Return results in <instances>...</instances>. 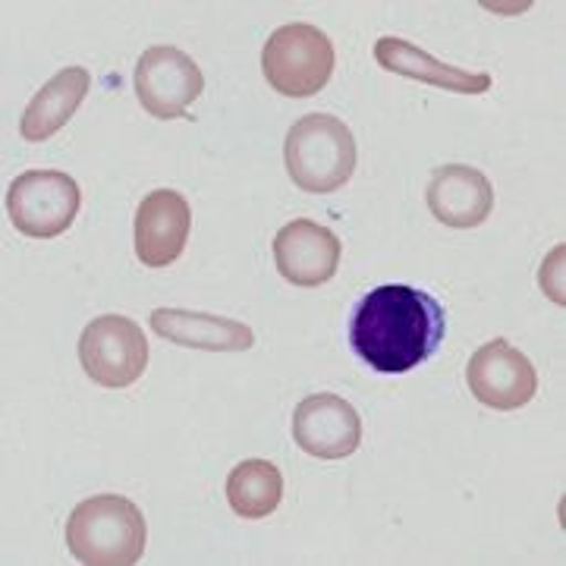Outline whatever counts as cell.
Masks as SVG:
<instances>
[{"label":"cell","mask_w":566,"mask_h":566,"mask_svg":"<svg viewBox=\"0 0 566 566\" xmlns=\"http://www.w3.org/2000/svg\"><path fill=\"white\" fill-rule=\"evenodd\" d=\"M444 305L409 283L368 290L349 315V349L378 375H406L424 365L444 344Z\"/></svg>","instance_id":"1"},{"label":"cell","mask_w":566,"mask_h":566,"mask_svg":"<svg viewBox=\"0 0 566 566\" xmlns=\"http://www.w3.org/2000/svg\"><path fill=\"white\" fill-rule=\"evenodd\" d=\"M145 516L123 494L82 501L66 523V547L85 566H136L145 554Z\"/></svg>","instance_id":"2"},{"label":"cell","mask_w":566,"mask_h":566,"mask_svg":"<svg viewBox=\"0 0 566 566\" xmlns=\"http://www.w3.org/2000/svg\"><path fill=\"white\" fill-rule=\"evenodd\" d=\"M356 139L349 126L331 114H308L286 133V174L303 192L327 196L344 189L356 170Z\"/></svg>","instance_id":"3"},{"label":"cell","mask_w":566,"mask_h":566,"mask_svg":"<svg viewBox=\"0 0 566 566\" xmlns=\"http://www.w3.org/2000/svg\"><path fill=\"white\" fill-rule=\"evenodd\" d=\"M334 41L318 25L290 22L271 32L262 48V73L283 98H312L334 76Z\"/></svg>","instance_id":"4"},{"label":"cell","mask_w":566,"mask_h":566,"mask_svg":"<svg viewBox=\"0 0 566 566\" xmlns=\"http://www.w3.org/2000/svg\"><path fill=\"white\" fill-rule=\"evenodd\" d=\"M82 208L80 182L61 170H25L10 182L7 211L22 237L54 240L66 233Z\"/></svg>","instance_id":"5"},{"label":"cell","mask_w":566,"mask_h":566,"mask_svg":"<svg viewBox=\"0 0 566 566\" xmlns=\"http://www.w3.org/2000/svg\"><path fill=\"white\" fill-rule=\"evenodd\" d=\"M82 371L102 387L136 385L148 365V340L142 327L126 315H102L82 331Z\"/></svg>","instance_id":"6"},{"label":"cell","mask_w":566,"mask_h":566,"mask_svg":"<svg viewBox=\"0 0 566 566\" xmlns=\"http://www.w3.org/2000/svg\"><path fill=\"white\" fill-rule=\"evenodd\" d=\"M202 92V70L180 48L155 44L136 63V98L158 120L182 117Z\"/></svg>","instance_id":"7"},{"label":"cell","mask_w":566,"mask_h":566,"mask_svg":"<svg viewBox=\"0 0 566 566\" xmlns=\"http://www.w3.org/2000/svg\"><path fill=\"white\" fill-rule=\"evenodd\" d=\"M465 385L472 397L488 409L510 412L523 409L538 394V371L526 353L510 346L504 337H494L491 344L479 346L465 368Z\"/></svg>","instance_id":"8"},{"label":"cell","mask_w":566,"mask_h":566,"mask_svg":"<svg viewBox=\"0 0 566 566\" xmlns=\"http://www.w3.org/2000/svg\"><path fill=\"white\" fill-rule=\"evenodd\" d=\"M293 438L315 460H346L363 444V419L337 394H312L293 412Z\"/></svg>","instance_id":"9"},{"label":"cell","mask_w":566,"mask_h":566,"mask_svg":"<svg viewBox=\"0 0 566 566\" xmlns=\"http://www.w3.org/2000/svg\"><path fill=\"white\" fill-rule=\"evenodd\" d=\"M192 227V208L177 189H155L136 208L133 243L145 268H167L182 255Z\"/></svg>","instance_id":"10"},{"label":"cell","mask_w":566,"mask_h":566,"mask_svg":"<svg viewBox=\"0 0 566 566\" xmlns=\"http://www.w3.org/2000/svg\"><path fill=\"white\" fill-rule=\"evenodd\" d=\"M340 240L322 223L300 218L277 230L274 264L281 277L293 286H322L340 268Z\"/></svg>","instance_id":"11"},{"label":"cell","mask_w":566,"mask_h":566,"mask_svg":"<svg viewBox=\"0 0 566 566\" xmlns=\"http://www.w3.org/2000/svg\"><path fill=\"white\" fill-rule=\"evenodd\" d=\"M428 211L450 230H475L494 211V186L469 164H444L428 182Z\"/></svg>","instance_id":"12"},{"label":"cell","mask_w":566,"mask_h":566,"mask_svg":"<svg viewBox=\"0 0 566 566\" xmlns=\"http://www.w3.org/2000/svg\"><path fill=\"white\" fill-rule=\"evenodd\" d=\"M151 331L170 344L205 353H245L255 346V334L249 324L189 308H155Z\"/></svg>","instance_id":"13"},{"label":"cell","mask_w":566,"mask_h":566,"mask_svg":"<svg viewBox=\"0 0 566 566\" xmlns=\"http://www.w3.org/2000/svg\"><path fill=\"white\" fill-rule=\"evenodd\" d=\"M375 61L394 76L434 85V88L457 92V95H485L491 82H494L488 73H469V70H460V66H450V63L424 54L422 48H416V44H409L403 39H394V35L375 41Z\"/></svg>","instance_id":"14"},{"label":"cell","mask_w":566,"mask_h":566,"mask_svg":"<svg viewBox=\"0 0 566 566\" xmlns=\"http://www.w3.org/2000/svg\"><path fill=\"white\" fill-rule=\"evenodd\" d=\"M92 88V76L82 66H66L54 80L44 82L39 95L29 102L20 120V133L25 142H48L54 133H61L73 114L80 111Z\"/></svg>","instance_id":"15"},{"label":"cell","mask_w":566,"mask_h":566,"mask_svg":"<svg viewBox=\"0 0 566 566\" xmlns=\"http://www.w3.org/2000/svg\"><path fill=\"white\" fill-rule=\"evenodd\" d=\"M283 501L281 469L268 460H243L227 475V504L243 520H264Z\"/></svg>","instance_id":"16"}]
</instances>
